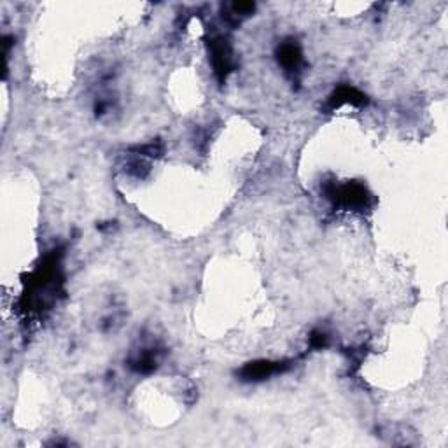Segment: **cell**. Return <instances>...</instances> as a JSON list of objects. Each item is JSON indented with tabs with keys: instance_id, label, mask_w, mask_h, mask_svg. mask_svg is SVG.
I'll use <instances>...</instances> for the list:
<instances>
[{
	"instance_id": "cell-2",
	"label": "cell",
	"mask_w": 448,
	"mask_h": 448,
	"mask_svg": "<svg viewBox=\"0 0 448 448\" xmlns=\"http://www.w3.org/2000/svg\"><path fill=\"white\" fill-rule=\"evenodd\" d=\"M210 53H212L214 71H216L217 77H219L221 81H224L226 75L235 67L232 47L228 46V42L224 39H216L210 42Z\"/></svg>"
},
{
	"instance_id": "cell-3",
	"label": "cell",
	"mask_w": 448,
	"mask_h": 448,
	"mask_svg": "<svg viewBox=\"0 0 448 448\" xmlns=\"http://www.w3.org/2000/svg\"><path fill=\"white\" fill-rule=\"evenodd\" d=\"M287 368V364L284 362H271V361H258V362H251L242 370V378L244 380H263V378L271 377V375L280 373Z\"/></svg>"
},
{
	"instance_id": "cell-5",
	"label": "cell",
	"mask_w": 448,
	"mask_h": 448,
	"mask_svg": "<svg viewBox=\"0 0 448 448\" xmlns=\"http://www.w3.org/2000/svg\"><path fill=\"white\" fill-rule=\"evenodd\" d=\"M331 107H340L342 103H352V105H362L366 103V97L352 86H342L334 91L329 99Z\"/></svg>"
},
{
	"instance_id": "cell-1",
	"label": "cell",
	"mask_w": 448,
	"mask_h": 448,
	"mask_svg": "<svg viewBox=\"0 0 448 448\" xmlns=\"http://www.w3.org/2000/svg\"><path fill=\"white\" fill-rule=\"evenodd\" d=\"M327 197L340 207L352 210L366 209L371 201V195L366 191L364 186L358 182H347V184H331L327 188Z\"/></svg>"
},
{
	"instance_id": "cell-6",
	"label": "cell",
	"mask_w": 448,
	"mask_h": 448,
	"mask_svg": "<svg viewBox=\"0 0 448 448\" xmlns=\"http://www.w3.org/2000/svg\"><path fill=\"white\" fill-rule=\"evenodd\" d=\"M310 343L315 349H321V347H324L327 343V336L324 333H321V331H315L310 336Z\"/></svg>"
},
{
	"instance_id": "cell-4",
	"label": "cell",
	"mask_w": 448,
	"mask_h": 448,
	"mask_svg": "<svg viewBox=\"0 0 448 448\" xmlns=\"http://www.w3.org/2000/svg\"><path fill=\"white\" fill-rule=\"evenodd\" d=\"M279 62L282 63V67L289 72L299 71L301 65V51H299L298 44L286 42L282 44L279 51Z\"/></svg>"
}]
</instances>
